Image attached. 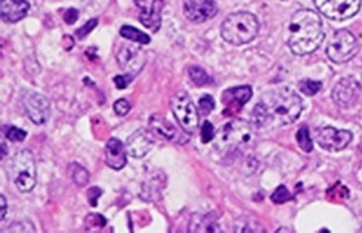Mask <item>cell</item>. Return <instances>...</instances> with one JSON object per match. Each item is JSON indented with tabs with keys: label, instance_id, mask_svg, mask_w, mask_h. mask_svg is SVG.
Wrapping results in <instances>:
<instances>
[{
	"label": "cell",
	"instance_id": "10",
	"mask_svg": "<svg viewBox=\"0 0 362 233\" xmlns=\"http://www.w3.org/2000/svg\"><path fill=\"white\" fill-rule=\"evenodd\" d=\"M353 140V133L347 130H337L332 127H324L315 132V141L320 147L330 152L344 149Z\"/></svg>",
	"mask_w": 362,
	"mask_h": 233
},
{
	"label": "cell",
	"instance_id": "21",
	"mask_svg": "<svg viewBox=\"0 0 362 233\" xmlns=\"http://www.w3.org/2000/svg\"><path fill=\"white\" fill-rule=\"evenodd\" d=\"M188 74H189L190 79L194 82L196 86H206V84H211V79L209 75H207L206 72L200 67H192L188 71Z\"/></svg>",
	"mask_w": 362,
	"mask_h": 233
},
{
	"label": "cell",
	"instance_id": "11",
	"mask_svg": "<svg viewBox=\"0 0 362 233\" xmlns=\"http://www.w3.org/2000/svg\"><path fill=\"white\" fill-rule=\"evenodd\" d=\"M24 106L29 118L35 124H45L52 115L49 101L40 93L27 92L24 95Z\"/></svg>",
	"mask_w": 362,
	"mask_h": 233
},
{
	"label": "cell",
	"instance_id": "3",
	"mask_svg": "<svg viewBox=\"0 0 362 233\" xmlns=\"http://www.w3.org/2000/svg\"><path fill=\"white\" fill-rule=\"evenodd\" d=\"M254 130L250 123L233 120L224 125L216 135L215 148L223 156H230L247 149L253 142Z\"/></svg>",
	"mask_w": 362,
	"mask_h": 233
},
{
	"label": "cell",
	"instance_id": "13",
	"mask_svg": "<svg viewBox=\"0 0 362 233\" xmlns=\"http://www.w3.org/2000/svg\"><path fill=\"white\" fill-rule=\"evenodd\" d=\"M117 61L122 71L134 77L145 65L146 55L141 48L128 44L120 48L117 54Z\"/></svg>",
	"mask_w": 362,
	"mask_h": 233
},
{
	"label": "cell",
	"instance_id": "26",
	"mask_svg": "<svg viewBox=\"0 0 362 233\" xmlns=\"http://www.w3.org/2000/svg\"><path fill=\"white\" fill-rule=\"evenodd\" d=\"M6 137L12 142H23L27 137V132L18 127L10 126L6 129Z\"/></svg>",
	"mask_w": 362,
	"mask_h": 233
},
{
	"label": "cell",
	"instance_id": "20",
	"mask_svg": "<svg viewBox=\"0 0 362 233\" xmlns=\"http://www.w3.org/2000/svg\"><path fill=\"white\" fill-rule=\"evenodd\" d=\"M120 35L124 38V39L129 40V41L144 44V45H147L151 41L149 35H146V33L139 30V29L134 28V27L130 26V25H124V26L122 27Z\"/></svg>",
	"mask_w": 362,
	"mask_h": 233
},
{
	"label": "cell",
	"instance_id": "32",
	"mask_svg": "<svg viewBox=\"0 0 362 233\" xmlns=\"http://www.w3.org/2000/svg\"><path fill=\"white\" fill-rule=\"evenodd\" d=\"M133 78H134L133 76L128 75V74L126 76H116L114 82H115L116 86L118 89L122 90V89H126L127 86L132 81Z\"/></svg>",
	"mask_w": 362,
	"mask_h": 233
},
{
	"label": "cell",
	"instance_id": "18",
	"mask_svg": "<svg viewBox=\"0 0 362 233\" xmlns=\"http://www.w3.org/2000/svg\"><path fill=\"white\" fill-rule=\"evenodd\" d=\"M149 127L150 131L153 133V135L160 137V139L173 141L177 137L175 127L166 118L158 115V114L150 118Z\"/></svg>",
	"mask_w": 362,
	"mask_h": 233
},
{
	"label": "cell",
	"instance_id": "12",
	"mask_svg": "<svg viewBox=\"0 0 362 233\" xmlns=\"http://www.w3.org/2000/svg\"><path fill=\"white\" fill-rule=\"evenodd\" d=\"M135 5L141 10L139 21L152 33H158L162 25V11L164 0H135Z\"/></svg>",
	"mask_w": 362,
	"mask_h": 233
},
{
	"label": "cell",
	"instance_id": "34",
	"mask_svg": "<svg viewBox=\"0 0 362 233\" xmlns=\"http://www.w3.org/2000/svg\"><path fill=\"white\" fill-rule=\"evenodd\" d=\"M0 207H1V216H0V220H4L6 217V214H7V199H6L5 195H1L0 196Z\"/></svg>",
	"mask_w": 362,
	"mask_h": 233
},
{
	"label": "cell",
	"instance_id": "24",
	"mask_svg": "<svg viewBox=\"0 0 362 233\" xmlns=\"http://www.w3.org/2000/svg\"><path fill=\"white\" fill-rule=\"evenodd\" d=\"M73 178L75 183L78 186L82 188V186H86L88 183V179H90V175H88V171L81 165L75 164V169H73Z\"/></svg>",
	"mask_w": 362,
	"mask_h": 233
},
{
	"label": "cell",
	"instance_id": "15",
	"mask_svg": "<svg viewBox=\"0 0 362 233\" xmlns=\"http://www.w3.org/2000/svg\"><path fill=\"white\" fill-rule=\"evenodd\" d=\"M153 133L145 128L135 131L127 140V150L133 158L141 159L145 157L153 148Z\"/></svg>",
	"mask_w": 362,
	"mask_h": 233
},
{
	"label": "cell",
	"instance_id": "6",
	"mask_svg": "<svg viewBox=\"0 0 362 233\" xmlns=\"http://www.w3.org/2000/svg\"><path fill=\"white\" fill-rule=\"evenodd\" d=\"M357 40L353 33L346 29H341L332 35L326 47L328 58L337 64L349 62L358 54Z\"/></svg>",
	"mask_w": 362,
	"mask_h": 233
},
{
	"label": "cell",
	"instance_id": "5",
	"mask_svg": "<svg viewBox=\"0 0 362 233\" xmlns=\"http://www.w3.org/2000/svg\"><path fill=\"white\" fill-rule=\"evenodd\" d=\"M11 178L22 193H29L37 186V164L29 149L16 152L11 162Z\"/></svg>",
	"mask_w": 362,
	"mask_h": 233
},
{
	"label": "cell",
	"instance_id": "35",
	"mask_svg": "<svg viewBox=\"0 0 362 233\" xmlns=\"http://www.w3.org/2000/svg\"><path fill=\"white\" fill-rule=\"evenodd\" d=\"M1 159L5 158L6 154H7V150H6V144L3 143V152H1Z\"/></svg>",
	"mask_w": 362,
	"mask_h": 233
},
{
	"label": "cell",
	"instance_id": "30",
	"mask_svg": "<svg viewBox=\"0 0 362 233\" xmlns=\"http://www.w3.org/2000/svg\"><path fill=\"white\" fill-rule=\"evenodd\" d=\"M97 24H98V21L97 20L88 21L84 26H82L81 28L76 31V35H77L79 39H83V38L88 37L96 28Z\"/></svg>",
	"mask_w": 362,
	"mask_h": 233
},
{
	"label": "cell",
	"instance_id": "17",
	"mask_svg": "<svg viewBox=\"0 0 362 233\" xmlns=\"http://www.w3.org/2000/svg\"><path fill=\"white\" fill-rule=\"evenodd\" d=\"M30 6L27 0H0L1 18L7 23H18L28 13Z\"/></svg>",
	"mask_w": 362,
	"mask_h": 233
},
{
	"label": "cell",
	"instance_id": "7",
	"mask_svg": "<svg viewBox=\"0 0 362 233\" xmlns=\"http://www.w3.org/2000/svg\"><path fill=\"white\" fill-rule=\"evenodd\" d=\"M171 109L180 126L188 135L196 133L200 123L199 112L188 93L181 91L171 99Z\"/></svg>",
	"mask_w": 362,
	"mask_h": 233
},
{
	"label": "cell",
	"instance_id": "2",
	"mask_svg": "<svg viewBox=\"0 0 362 233\" xmlns=\"http://www.w3.org/2000/svg\"><path fill=\"white\" fill-rule=\"evenodd\" d=\"M324 40L323 25L319 14L302 9L292 16L288 46L296 56L313 54Z\"/></svg>",
	"mask_w": 362,
	"mask_h": 233
},
{
	"label": "cell",
	"instance_id": "23",
	"mask_svg": "<svg viewBox=\"0 0 362 233\" xmlns=\"http://www.w3.org/2000/svg\"><path fill=\"white\" fill-rule=\"evenodd\" d=\"M322 89V82L315 80L305 79L300 82V92L304 93L307 96H313L320 92Z\"/></svg>",
	"mask_w": 362,
	"mask_h": 233
},
{
	"label": "cell",
	"instance_id": "14",
	"mask_svg": "<svg viewBox=\"0 0 362 233\" xmlns=\"http://www.w3.org/2000/svg\"><path fill=\"white\" fill-rule=\"evenodd\" d=\"M217 13V4L214 0H185L184 1V14L190 22L200 24L211 20Z\"/></svg>",
	"mask_w": 362,
	"mask_h": 233
},
{
	"label": "cell",
	"instance_id": "8",
	"mask_svg": "<svg viewBox=\"0 0 362 233\" xmlns=\"http://www.w3.org/2000/svg\"><path fill=\"white\" fill-rule=\"evenodd\" d=\"M317 9L332 21L349 20L359 12L361 0H313Z\"/></svg>",
	"mask_w": 362,
	"mask_h": 233
},
{
	"label": "cell",
	"instance_id": "28",
	"mask_svg": "<svg viewBox=\"0 0 362 233\" xmlns=\"http://www.w3.org/2000/svg\"><path fill=\"white\" fill-rule=\"evenodd\" d=\"M199 108L203 114H209L215 109V101L211 95L206 94L199 101Z\"/></svg>",
	"mask_w": 362,
	"mask_h": 233
},
{
	"label": "cell",
	"instance_id": "19",
	"mask_svg": "<svg viewBox=\"0 0 362 233\" xmlns=\"http://www.w3.org/2000/svg\"><path fill=\"white\" fill-rule=\"evenodd\" d=\"M252 94L253 92H252L251 86H237V88L228 89L223 93V101L226 103H234V105L241 107L251 99Z\"/></svg>",
	"mask_w": 362,
	"mask_h": 233
},
{
	"label": "cell",
	"instance_id": "9",
	"mask_svg": "<svg viewBox=\"0 0 362 233\" xmlns=\"http://www.w3.org/2000/svg\"><path fill=\"white\" fill-rule=\"evenodd\" d=\"M361 93V84L355 78H343L332 89V101L339 107L349 109L358 103Z\"/></svg>",
	"mask_w": 362,
	"mask_h": 233
},
{
	"label": "cell",
	"instance_id": "25",
	"mask_svg": "<svg viewBox=\"0 0 362 233\" xmlns=\"http://www.w3.org/2000/svg\"><path fill=\"white\" fill-rule=\"evenodd\" d=\"M291 199V194H290L288 188L285 186H279L276 190L273 193L271 196V200L276 205H281V203H287Z\"/></svg>",
	"mask_w": 362,
	"mask_h": 233
},
{
	"label": "cell",
	"instance_id": "33",
	"mask_svg": "<svg viewBox=\"0 0 362 233\" xmlns=\"http://www.w3.org/2000/svg\"><path fill=\"white\" fill-rule=\"evenodd\" d=\"M78 18H79V11L77 9H74V8L67 10L66 13L64 14L65 23L69 25L75 24Z\"/></svg>",
	"mask_w": 362,
	"mask_h": 233
},
{
	"label": "cell",
	"instance_id": "27",
	"mask_svg": "<svg viewBox=\"0 0 362 233\" xmlns=\"http://www.w3.org/2000/svg\"><path fill=\"white\" fill-rule=\"evenodd\" d=\"M215 129H214L213 124L209 123V120H205L204 124L202 125V128H201L202 143H209L215 139Z\"/></svg>",
	"mask_w": 362,
	"mask_h": 233
},
{
	"label": "cell",
	"instance_id": "22",
	"mask_svg": "<svg viewBox=\"0 0 362 233\" xmlns=\"http://www.w3.org/2000/svg\"><path fill=\"white\" fill-rule=\"evenodd\" d=\"M296 141H298L300 149L304 150L305 152H313V141H311L309 129L306 126L300 127L298 129V133H296Z\"/></svg>",
	"mask_w": 362,
	"mask_h": 233
},
{
	"label": "cell",
	"instance_id": "31",
	"mask_svg": "<svg viewBox=\"0 0 362 233\" xmlns=\"http://www.w3.org/2000/svg\"><path fill=\"white\" fill-rule=\"evenodd\" d=\"M101 195H103V190L98 186H94V188H90L88 192V203L92 207H97L98 205V199L100 198Z\"/></svg>",
	"mask_w": 362,
	"mask_h": 233
},
{
	"label": "cell",
	"instance_id": "16",
	"mask_svg": "<svg viewBox=\"0 0 362 233\" xmlns=\"http://www.w3.org/2000/svg\"><path fill=\"white\" fill-rule=\"evenodd\" d=\"M126 147L120 140L112 137L105 145V162L115 171L124 169L128 162Z\"/></svg>",
	"mask_w": 362,
	"mask_h": 233
},
{
	"label": "cell",
	"instance_id": "29",
	"mask_svg": "<svg viewBox=\"0 0 362 233\" xmlns=\"http://www.w3.org/2000/svg\"><path fill=\"white\" fill-rule=\"evenodd\" d=\"M131 106L129 103V101L127 99L122 98L116 101V103H114V111L117 115L124 116L130 112Z\"/></svg>",
	"mask_w": 362,
	"mask_h": 233
},
{
	"label": "cell",
	"instance_id": "1",
	"mask_svg": "<svg viewBox=\"0 0 362 233\" xmlns=\"http://www.w3.org/2000/svg\"><path fill=\"white\" fill-rule=\"evenodd\" d=\"M302 111V98L291 89L281 86L264 93L254 107L252 120L257 128L272 130L293 124Z\"/></svg>",
	"mask_w": 362,
	"mask_h": 233
},
{
	"label": "cell",
	"instance_id": "4",
	"mask_svg": "<svg viewBox=\"0 0 362 233\" xmlns=\"http://www.w3.org/2000/svg\"><path fill=\"white\" fill-rule=\"evenodd\" d=\"M259 23L255 16L249 12L230 14L221 26V37L233 45L250 43L257 37Z\"/></svg>",
	"mask_w": 362,
	"mask_h": 233
}]
</instances>
